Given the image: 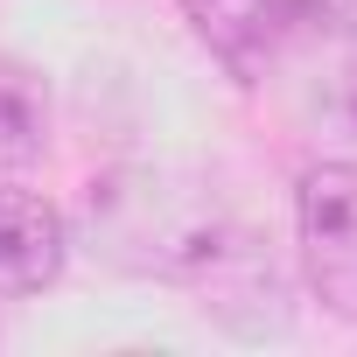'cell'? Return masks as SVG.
<instances>
[{
  "label": "cell",
  "instance_id": "obj_1",
  "mask_svg": "<svg viewBox=\"0 0 357 357\" xmlns=\"http://www.w3.org/2000/svg\"><path fill=\"white\" fill-rule=\"evenodd\" d=\"M91 225L119 266L168 280H197L231 238L225 211L204 190H168L161 175H119V183L91 190Z\"/></svg>",
  "mask_w": 357,
  "mask_h": 357
},
{
  "label": "cell",
  "instance_id": "obj_2",
  "mask_svg": "<svg viewBox=\"0 0 357 357\" xmlns=\"http://www.w3.org/2000/svg\"><path fill=\"white\" fill-rule=\"evenodd\" d=\"M294 245L308 294L357 322V161H315L294 190Z\"/></svg>",
  "mask_w": 357,
  "mask_h": 357
},
{
  "label": "cell",
  "instance_id": "obj_3",
  "mask_svg": "<svg viewBox=\"0 0 357 357\" xmlns=\"http://www.w3.org/2000/svg\"><path fill=\"white\" fill-rule=\"evenodd\" d=\"M70 266V225L43 190L0 183V294H43Z\"/></svg>",
  "mask_w": 357,
  "mask_h": 357
},
{
  "label": "cell",
  "instance_id": "obj_4",
  "mask_svg": "<svg viewBox=\"0 0 357 357\" xmlns=\"http://www.w3.org/2000/svg\"><path fill=\"white\" fill-rule=\"evenodd\" d=\"M183 15H190V29H197V43L225 63V70H238V77H252L259 63H273L294 36L280 29V15H273V0H183Z\"/></svg>",
  "mask_w": 357,
  "mask_h": 357
},
{
  "label": "cell",
  "instance_id": "obj_5",
  "mask_svg": "<svg viewBox=\"0 0 357 357\" xmlns=\"http://www.w3.org/2000/svg\"><path fill=\"white\" fill-rule=\"evenodd\" d=\"M50 147V84L15 63V56H0V175H22L29 161H43Z\"/></svg>",
  "mask_w": 357,
  "mask_h": 357
},
{
  "label": "cell",
  "instance_id": "obj_6",
  "mask_svg": "<svg viewBox=\"0 0 357 357\" xmlns=\"http://www.w3.org/2000/svg\"><path fill=\"white\" fill-rule=\"evenodd\" d=\"M322 112L357 140V22L336 29V56H329V84H322Z\"/></svg>",
  "mask_w": 357,
  "mask_h": 357
},
{
  "label": "cell",
  "instance_id": "obj_7",
  "mask_svg": "<svg viewBox=\"0 0 357 357\" xmlns=\"http://www.w3.org/2000/svg\"><path fill=\"white\" fill-rule=\"evenodd\" d=\"M273 15L287 36H336L357 22V0H273Z\"/></svg>",
  "mask_w": 357,
  "mask_h": 357
}]
</instances>
